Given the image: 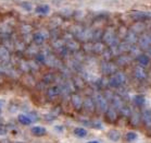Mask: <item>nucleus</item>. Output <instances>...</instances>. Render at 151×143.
Masks as SVG:
<instances>
[{
  "label": "nucleus",
  "mask_w": 151,
  "mask_h": 143,
  "mask_svg": "<svg viewBox=\"0 0 151 143\" xmlns=\"http://www.w3.org/2000/svg\"><path fill=\"white\" fill-rule=\"evenodd\" d=\"M49 11L48 6H41V7L37 8V12H41V13H47Z\"/></svg>",
  "instance_id": "1"
}]
</instances>
